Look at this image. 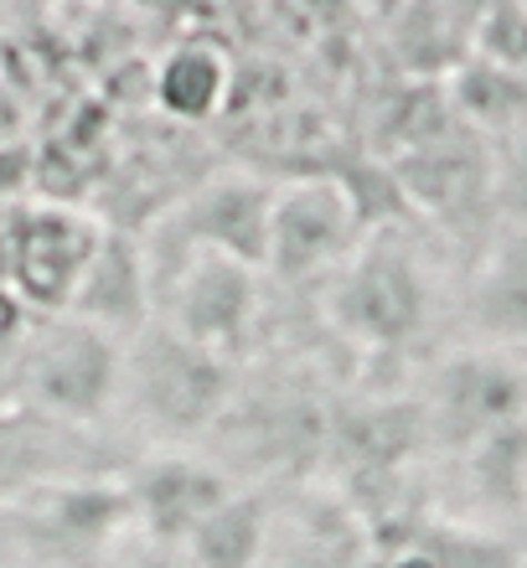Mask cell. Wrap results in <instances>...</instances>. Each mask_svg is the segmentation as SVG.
<instances>
[{"label":"cell","mask_w":527,"mask_h":568,"mask_svg":"<svg viewBox=\"0 0 527 568\" xmlns=\"http://www.w3.org/2000/svg\"><path fill=\"white\" fill-rule=\"evenodd\" d=\"M155 321L181 331L186 342L217 352V357L239 362L243 346L254 342L259 270L239 264V258L207 254V248H192L176 264V274L155 290Z\"/></svg>","instance_id":"cell-5"},{"label":"cell","mask_w":527,"mask_h":568,"mask_svg":"<svg viewBox=\"0 0 527 568\" xmlns=\"http://www.w3.org/2000/svg\"><path fill=\"white\" fill-rule=\"evenodd\" d=\"M11 523L52 564H83V558H93L99 568L135 532L124 480H99V476L47 480V486L27 491L21 501H11Z\"/></svg>","instance_id":"cell-6"},{"label":"cell","mask_w":527,"mask_h":568,"mask_svg":"<svg viewBox=\"0 0 527 568\" xmlns=\"http://www.w3.org/2000/svg\"><path fill=\"white\" fill-rule=\"evenodd\" d=\"M233 491H239V480L217 460L192 455V449H155L124 476L135 532L151 542H171V548H186L196 538V527Z\"/></svg>","instance_id":"cell-8"},{"label":"cell","mask_w":527,"mask_h":568,"mask_svg":"<svg viewBox=\"0 0 527 568\" xmlns=\"http://www.w3.org/2000/svg\"><path fill=\"white\" fill-rule=\"evenodd\" d=\"M83 326L104 331L120 346H130L140 331L155 321V300H151V274H145V254H140V239H124V233H99L93 243V258L83 280H78L68 311Z\"/></svg>","instance_id":"cell-11"},{"label":"cell","mask_w":527,"mask_h":568,"mask_svg":"<svg viewBox=\"0 0 527 568\" xmlns=\"http://www.w3.org/2000/svg\"><path fill=\"white\" fill-rule=\"evenodd\" d=\"M233 398H239V362L186 342L161 321H151L124 346L120 408L161 445H192L212 434Z\"/></svg>","instance_id":"cell-1"},{"label":"cell","mask_w":527,"mask_h":568,"mask_svg":"<svg viewBox=\"0 0 527 568\" xmlns=\"http://www.w3.org/2000/svg\"><path fill=\"white\" fill-rule=\"evenodd\" d=\"M270 527L274 517L264 507V496L239 486L196 527V538L186 542V558H192V568H259V558L270 548Z\"/></svg>","instance_id":"cell-13"},{"label":"cell","mask_w":527,"mask_h":568,"mask_svg":"<svg viewBox=\"0 0 527 568\" xmlns=\"http://www.w3.org/2000/svg\"><path fill=\"white\" fill-rule=\"evenodd\" d=\"M466 321L491 352L527 346V227H501V239L470 274Z\"/></svg>","instance_id":"cell-12"},{"label":"cell","mask_w":527,"mask_h":568,"mask_svg":"<svg viewBox=\"0 0 527 568\" xmlns=\"http://www.w3.org/2000/svg\"><path fill=\"white\" fill-rule=\"evenodd\" d=\"M227 93V62L217 47H176L166 62H161V73H155V104L166 109L171 120L181 124H196L217 114Z\"/></svg>","instance_id":"cell-14"},{"label":"cell","mask_w":527,"mask_h":568,"mask_svg":"<svg viewBox=\"0 0 527 568\" xmlns=\"http://www.w3.org/2000/svg\"><path fill=\"white\" fill-rule=\"evenodd\" d=\"M104 568H192V558H186V548H171V542H151V538H140V532H130L104 558Z\"/></svg>","instance_id":"cell-16"},{"label":"cell","mask_w":527,"mask_h":568,"mask_svg":"<svg viewBox=\"0 0 527 568\" xmlns=\"http://www.w3.org/2000/svg\"><path fill=\"white\" fill-rule=\"evenodd\" d=\"M419 419L424 439L466 455L482 439L527 419V367L513 352H491V346L455 352L429 373Z\"/></svg>","instance_id":"cell-4"},{"label":"cell","mask_w":527,"mask_h":568,"mask_svg":"<svg viewBox=\"0 0 527 568\" xmlns=\"http://www.w3.org/2000/svg\"><path fill=\"white\" fill-rule=\"evenodd\" d=\"M491 212L507 227H527V130H517L491 161Z\"/></svg>","instance_id":"cell-15"},{"label":"cell","mask_w":527,"mask_h":568,"mask_svg":"<svg viewBox=\"0 0 527 568\" xmlns=\"http://www.w3.org/2000/svg\"><path fill=\"white\" fill-rule=\"evenodd\" d=\"M270 212H274V186L233 171V176H212L207 186H196L166 217V233L176 243H186V248H207V254L239 258L249 270H264Z\"/></svg>","instance_id":"cell-10"},{"label":"cell","mask_w":527,"mask_h":568,"mask_svg":"<svg viewBox=\"0 0 527 568\" xmlns=\"http://www.w3.org/2000/svg\"><path fill=\"white\" fill-rule=\"evenodd\" d=\"M99 233H104V227H93L89 217L62 212V207H37V212L11 217L0 248L11 258L16 295L31 300V305H42V311H52V315H62L78 290V280H83V270H89Z\"/></svg>","instance_id":"cell-9"},{"label":"cell","mask_w":527,"mask_h":568,"mask_svg":"<svg viewBox=\"0 0 527 568\" xmlns=\"http://www.w3.org/2000/svg\"><path fill=\"white\" fill-rule=\"evenodd\" d=\"M326 311L347 342L367 352H398L429 321V284L404 239L377 233L326 280Z\"/></svg>","instance_id":"cell-3"},{"label":"cell","mask_w":527,"mask_h":568,"mask_svg":"<svg viewBox=\"0 0 527 568\" xmlns=\"http://www.w3.org/2000/svg\"><path fill=\"white\" fill-rule=\"evenodd\" d=\"M362 239V207L347 181L305 176L274 186L270 254L264 270L280 280H332Z\"/></svg>","instance_id":"cell-7"},{"label":"cell","mask_w":527,"mask_h":568,"mask_svg":"<svg viewBox=\"0 0 527 568\" xmlns=\"http://www.w3.org/2000/svg\"><path fill=\"white\" fill-rule=\"evenodd\" d=\"M124 346L73 315H47L21 342L16 393L31 414L62 429H93L120 408Z\"/></svg>","instance_id":"cell-2"}]
</instances>
